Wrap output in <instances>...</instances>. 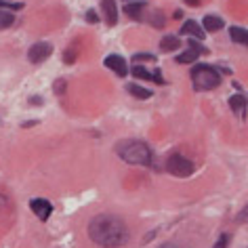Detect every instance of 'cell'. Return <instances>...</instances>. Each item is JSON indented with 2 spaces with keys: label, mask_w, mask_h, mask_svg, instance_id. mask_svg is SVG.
<instances>
[{
  "label": "cell",
  "mask_w": 248,
  "mask_h": 248,
  "mask_svg": "<svg viewBox=\"0 0 248 248\" xmlns=\"http://www.w3.org/2000/svg\"><path fill=\"white\" fill-rule=\"evenodd\" d=\"M89 238L103 248H120L128 242L131 233L120 217L97 215L89 223Z\"/></svg>",
  "instance_id": "6da1fadb"
},
{
  "label": "cell",
  "mask_w": 248,
  "mask_h": 248,
  "mask_svg": "<svg viewBox=\"0 0 248 248\" xmlns=\"http://www.w3.org/2000/svg\"><path fill=\"white\" fill-rule=\"evenodd\" d=\"M116 154L120 156L126 164L135 166H150L152 164V150L145 141L139 139H124L116 143Z\"/></svg>",
  "instance_id": "7a4b0ae2"
},
{
  "label": "cell",
  "mask_w": 248,
  "mask_h": 248,
  "mask_svg": "<svg viewBox=\"0 0 248 248\" xmlns=\"http://www.w3.org/2000/svg\"><path fill=\"white\" fill-rule=\"evenodd\" d=\"M191 80H194L196 91H213L221 84V74L213 65L198 63L191 67Z\"/></svg>",
  "instance_id": "3957f363"
},
{
  "label": "cell",
  "mask_w": 248,
  "mask_h": 248,
  "mask_svg": "<svg viewBox=\"0 0 248 248\" xmlns=\"http://www.w3.org/2000/svg\"><path fill=\"white\" fill-rule=\"evenodd\" d=\"M194 169H196L194 162H191L189 158L181 156V154H172V156H169V160H166V170L175 177H189L191 172H194Z\"/></svg>",
  "instance_id": "277c9868"
},
{
  "label": "cell",
  "mask_w": 248,
  "mask_h": 248,
  "mask_svg": "<svg viewBox=\"0 0 248 248\" xmlns=\"http://www.w3.org/2000/svg\"><path fill=\"white\" fill-rule=\"evenodd\" d=\"M51 53H53V45H48V42H36V45L30 46L28 59L32 63H42L46 57H51Z\"/></svg>",
  "instance_id": "5b68a950"
},
{
  "label": "cell",
  "mask_w": 248,
  "mask_h": 248,
  "mask_svg": "<svg viewBox=\"0 0 248 248\" xmlns=\"http://www.w3.org/2000/svg\"><path fill=\"white\" fill-rule=\"evenodd\" d=\"M30 206H32V210L40 221H46L48 217L53 215V204L48 200H45V198H34V200L30 202Z\"/></svg>",
  "instance_id": "8992f818"
},
{
  "label": "cell",
  "mask_w": 248,
  "mask_h": 248,
  "mask_svg": "<svg viewBox=\"0 0 248 248\" xmlns=\"http://www.w3.org/2000/svg\"><path fill=\"white\" fill-rule=\"evenodd\" d=\"M105 65H108L109 70H114L120 78H124L128 74V65H126V61H124V57H120V55H108V57H105Z\"/></svg>",
  "instance_id": "52a82bcc"
},
{
  "label": "cell",
  "mask_w": 248,
  "mask_h": 248,
  "mask_svg": "<svg viewBox=\"0 0 248 248\" xmlns=\"http://www.w3.org/2000/svg\"><path fill=\"white\" fill-rule=\"evenodd\" d=\"M101 11L105 13V23H108V26H116V21H118L116 0H103V2H101Z\"/></svg>",
  "instance_id": "ba28073f"
},
{
  "label": "cell",
  "mask_w": 248,
  "mask_h": 248,
  "mask_svg": "<svg viewBox=\"0 0 248 248\" xmlns=\"http://www.w3.org/2000/svg\"><path fill=\"white\" fill-rule=\"evenodd\" d=\"M181 34H189V36H194L196 40H204V38H206V32H204V30L198 26V21H194V19H187L183 23Z\"/></svg>",
  "instance_id": "9c48e42d"
},
{
  "label": "cell",
  "mask_w": 248,
  "mask_h": 248,
  "mask_svg": "<svg viewBox=\"0 0 248 248\" xmlns=\"http://www.w3.org/2000/svg\"><path fill=\"white\" fill-rule=\"evenodd\" d=\"M200 28L204 30V32H219V30L225 28V23H223V19L217 17V15H206Z\"/></svg>",
  "instance_id": "30bf717a"
},
{
  "label": "cell",
  "mask_w": 248,
  "mask_h": 248,
  "mask_svg": "<svg viewBox=\"0 0 248 248\" xmlns=\"http://www.w3.org/2000/svg\"><path fill=\"white\" fill-rule=\"evenodd\" d=\"M124 11H126V15L131 17V19H137L141 21L143 19V4L141 2H126V7H124Z\"/></svg>",
  "instance_id": "8fae6325"
},
{
  "label": "cell",
  "mask_w": 248,
  "mask_h": 248,
  "mask_svg": "<svg viewBox=\"0 0 248 248\" xmlns=\"http://www.w3.org/2000/svg\"><path fill=\"white\" fill-rule=\"evenodd\" d=\"M229 38L238 45H248V32L244 28H238V26H232L229 28Z\"/></svg>",
  "instance_id": "7c38bea8"
},
{
  "label": "cell",
  "mask_w": 248,
  "mask_h": 248,
  "mask_svg": "<svg viewBox=\"0 0 248 248\" xmlns=\"http://www.w3.org/2000/svg\"><path fill=\"white\" fill-rule=\"evenodd\" d=\"M179 46H181V42H179V38H177V36H164V38L160 40V48H162L164 53L177 51Z\"/></svg>",
  "instance_id": "4fadbf2b"
},
{
  "label": "cell",
  "mask_w": 248,
  "mask_h": 248,
  "mask_svg": "<svg viewBox=\"0 0 248 248\" xmlns=\"http://www.w3.org/2000/svg\"><path fill=\"white\" fill-rule=\"evenodd\" d=\"M126 91L131 93L133 97H137V99H150L154 95L152 91H147V89H143V86H139V84H126Z\"/></svg>",
  "instance_id": "5bb4252c"
},
{
  "label": "cell",
  "mask_w": 248,
  "mask_h": 248,
  "mask_svg": "<svg viewBox=\"0 0 248 248\" xmlns=\"http://www.w3.org/2000/svg\"><path fill=\"white\" fill-rule=\"evenodd\" d=\"M229 105H232V109L233 111H238V114L242 116L244 114V109H246V97L244 95H232V99H229Z\"/></svg>",
  "instance_id": "9a60e30c"
},
{
  "label": "cell",
  "mask_w": 248,
  "mask_h": 248,
  "mask_svg": "<svg viewBox=\"0 0 248 248\" xmlns=\"http://www.w3.org/2000/svg\"><path fill=\"white\" fill-rule=\"evenodd\" d=\"M198 55H200V53L194 51V48H187V51H183L175 61H177V63H181V65L183 63H194V61H198Z\"/></svg>",
  "instance_id": "2e32d148"
},
{
  "label": "cell",
  "mask_w": 248,
  "mask_h": 248,
  "mask_svg": "<svg viewBox=\"0 0 248 248\" xmlns=\"http://www.w3.org/2000/svg\"><path fill=\"white\" fill-rule=\"evenodd\" d=\"M15 23V15L9 13V11H0V28H11Z\"/></svg>",
  "instance_id": "e0dca14e"
},
{
  "label": "cell",
  "mask_w": 248,
  "mask_h": 248,
  "mask_svg": "<svg viewBox=\"0 0 248 248\" xmlns=\"http://www.w3.org/2000/svg\"><path fill=\"white\" fill-rule=\"evenodd\" d=\"M76 45H78V42H74V45L63 53V61H65L67 65H72L74 61H76V57H78V46Z\"/></svg>",
  "instance_id": "ac0fdd59"
},
{
  "label": "cell",
  "mask_w": 248,
  "mask_h": 248,
  "mask_svg": "<svg viewBox=\"0 0 248 248\" xmlns=\"http://www.w3.org/2000/svg\"><path fill=\"white\" fill-rule=\"evenodd\" d=\"M131 74L135 78H139V80H152V72H147L143 65H135L131 70Z\"/></svg>",
  "instance_id": "d6986e66"
},
{
  "label": "cell",
  "mask_w": 248,
  "mask_h": 248,
  "mask_svg": "<svg viewBox=\"0 0 248 248\" xmlns=\"http://www.w3.org/2000/svg\"><path fill=\"white\" fill-rule=\"evenodd\" d=\"M0 9H7V11H21L23 4L21 2H11V0H0Z\"/></svg>",
  "instance_id": "ffe728a7"
},
{
  "label": "cell",
  "mask_w": 248,
  "mask_h": 248,
  "mask_svg": "<svg viewBox=\"0 0 248 248\" xmlns=\"http://www.w3.org/2000/svg\"><path fill=\"white\" fill-rule=\"evenodd\" d=\"M133 61L145 63V61H156V57H154L152 53H137V55H133Z\"/></svg>",
  "instance_id": "44dd1931"
},
{
  "label": "cell",
  "mask_w": 248,
  "mask_h": 248,
  "mask_svg": "<svg viewBox=\"0 0 248 248\" xmlns=\"http://www.w3.org/2000/svg\"><path fill=\"white\" fill-rule=\"evenodd\" d=\"M227 244H229V235L227 233H223L219 240H217V244L213 246V248H227Z\"/></svg>",
  "instance_id": "7402d4cb"
},
{
  "label": "cell",
  "mask_w": 248,
  "mask_h": 248,
  "mask_svg": "<svg viewBox=\"0 0 248 248\" xmlns=\"http://www.w3.org/2000/svg\"><path fill=\"white\" fill-rule=\"evenodd\" d=\"M86 21H89V23H97L99 21V15H97V11H86Z\"/></svg>",
  "instance_id": "603a6c76"
},
{
  "label": "cell",
  "mask_w": 248,
  "mask_h": 248,
  "mask_svg": "<svg viewBox=\"0 0 248 248\" xmlns=\"http://www.w3.org/2000/svg\"><path fill=\"white\" fill-rule=\"evenodd\" d=\"M152 80H154V82H158V84H164L162 72H160V70H154V72H152Z\"/></svg>",
  "instance_id": "cb8c5ba5"
},
{
  "label": "cell",
  "mask_w": 248,
  "mask_h": 248,
  "mask_svg": "<svg viewBox=\"0 0 248 248\" xmlns=\"http://www.w3.org/2000/svg\"><path fill=\"white\" fill-rule=\"evenodd\" d=\"M152 23H154L156 28H162V26H164V17L160 15V13H156V15H154V19H152Z\"/></svg>",
  "instance_id": "d4e9b609"
},
{
  "label": "cell",
  "mask_w": 248,
  "mask_h": 248,
  "mask_svg": "<svg viewBox=\"0 0 248 248\" xmlns=\"http://www.w3.org/2000/svg\"><path fill=\"white\" fill-rule=\"evenodd\" d=\"M187 46H189V48H194V51H198V53H206V48H202L196 40H189V42H187Z\"/></svg>",
  "instance_id": "484cf974"
},
{
  "label": "cell",
  "mask_w": 248,
  "mask_h": 248,
  "mask_svg": "<svg viewBox=\"0 0 248 248\" xmlns=\"http://www.w3.org/2000/svg\"><path fill=\"white\" fill-rule=\"evenodd\" d=\"M55 91H57V95H61V91H65V82H63V80H57V84H55Z\"/></svg>",
  "instance_id": "4316f807"
},
{
  "label": "cell",
  "mask_w": 248,
  "mask_h": 248,
  "mask_svg": "<svg viewBox=\"0 0 248 248\" xmlns=\"http://www.w3.org/2000/svg\"><path fill=\"white\" fill-rule=\"evenodd\" d=\"M160 248H185V246H179V244H175V242H169V244H164Z\"/></svg>",
  "instance_id": "83f0119b"
},
{
  "label": "cell",
  "mask_w": 248,
  "mask_h": 248,
  "mask_svg": "<svg viewBox=\"0 0 248 248\" xmlns=\"http://www.w3.org/2000/svg\"><path fill=\"white\" fill-rule=\"evenodd\" d=\"M185 2H187L189 7H200V2H202V0H185Z\"/></svg>",
  "instance_id": "f1b7e54d"
},
{
  "label": "cell",
  "mask_w": 248,
  "mask_h": 248,
  "mask_svg": "<svg viewBox=\"0 0 248 248\" xmlns=\"http://www.w3.org/2000/svg\"><path fill=\"white\" fill-rule=\"evenodd\" d=\"M126 2H133V0H126Z\"/></svg>",
  "instance_id": "f546056e"
},
{
  "label": "cell",
  "mask_w": 248,
  "mask_h": 248,
  "mask_svg": "<svg viewBox=\"0 0 248 248\" xmlns=\"http://www.w3.org/2000/svg\"><path fill=\"white\" fill-rule=\"evenodd\" d=\"M11 2H13V0H11Z\"/></svg>",
  "instance_id": "4dcf8cb0"
}]
</instances>
